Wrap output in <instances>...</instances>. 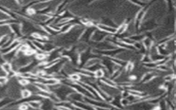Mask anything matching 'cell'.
Listing matches in <instances>:
<instances>
[{"label":"cell","mask_w":176,"mask_h":110,"mask_svg":"<svg viewBox=\"0 0 176 110\" xmlns=\"http://www.w3.org/2000/svg\"><path fill=\"white\" fill-rule=\"evenodd\" d=\"M10 26V28L11 30L12 33H13L15 35L16 38H21L23 36L22 32V26L19 23H12Z\"/></svg>","instance_id":"cell-1"},{"label":"cell","mask_w":176,"mask_h":110,"mask_svg":"<svg viewBox=\"0 0 176 110\" xmlns=\"http://www.w3.org/2000/svg\"><path fill=\"white\" fill-rule=\"evenodd\" d=\"M96 28L99 29L101 31L105 32L109 35L116 34V32H117V28H114L112 27V26L104 25L103 23H98V24H96Z\"/></svg>","instance_id":"cell-2"},{"label":"cell","mask_w":176,"mask_h":110,"mask_svg":"<svg viewBox=\"0 0 176 110\" xmlns=\"http://www.w3.org/2000/svg\"><path fill=\"white\" fill-rule=\"evenodd\" d=\"M84 96L76 92H74L73 93H72L69 97H68V100L70 101L72 103L74 102H84Z\"/></svg>","instance_id":"cell-3"},{"label":"cell","mask_w":176,"mask_h":110,"mask_svg":"<svg viewBox=\"0 0 176 110\" xmlns=\"http://www.w3.org/2000/svg\"><path fill=\"white\" fill-rule=\"evenodd\" d=\"M72 103L75 107H77V108H79L83 110H96L94 107L85 102H74Z\"/></svg>","instance_id":"cell-4"},{"label":"cell","mask_w":176,"mask_h":110,"mask_svg":"<svg viewBox=\"0 0 176 110\" xmlns=\"http://www.w3.org/2000/svg\"><path fill=\"white\" fill-rule=\"evenodd\" d=\"M29 108H31L32 109H41V101L39 100H34V101H31L28 103Z\"/></svg>","instance_id":"cell-5"},{"label":"cell","mask_w":176,"mask_h":110,"mask_svg":"<svg viewBox=\"0 0 176 110\" xmlns=\"http://www.w3.org/2000/svg\"><path fill=\"white\" fill-rule=\"evenodd\" d=\"M103 68H102V69H100V70H98L97 71H96V72L94 73V77L96 79L101 80L103 78H104V76H105V73H104Z\"/></svg>","instance_id":"cell-6"},{"label":"cell","mask_w":176,"mask_h":110,"mask_svg":"<svg viewBox=\"0 0 176 110\" xmlns=\"http://www.w3.org/2000/svg\"><path fill=\"white\" fill-rule=\"evenodd\" d=\"M32 93L30 92L28 89H23V90L22 91V99H28V98H30L32 96Z\"/></svg>","instance_id":"cell-7"},{"label":"cell","mask_w":176,"mask_h":110,"mask_svg":"<svg viewBox=\"0 0 176 110\" xmlns=\"http://www.w3.org/2000/svg\"><path fill=\"white\" fill-rule=\"evenodd\" d=\"M8 81H9V79L7 77V76H0V87L5 86L7 84V83H8Z\"/></svg>","instance_id":"cell-8"},{"label":"cell","mask_w":176,"mask_h":110,"mask_svg":"<svg viewBox=\"0 0 176 110\" xmlns=\"http://www.w3.org/2000/svg\"><path fill=\"white\" fill-rule=\"evenodd\" d=\"M74 110H83V109H80L79 108H77V107H75V109H74Z\"/></svg>","instance_id":"cell-9"}]
</instances>
